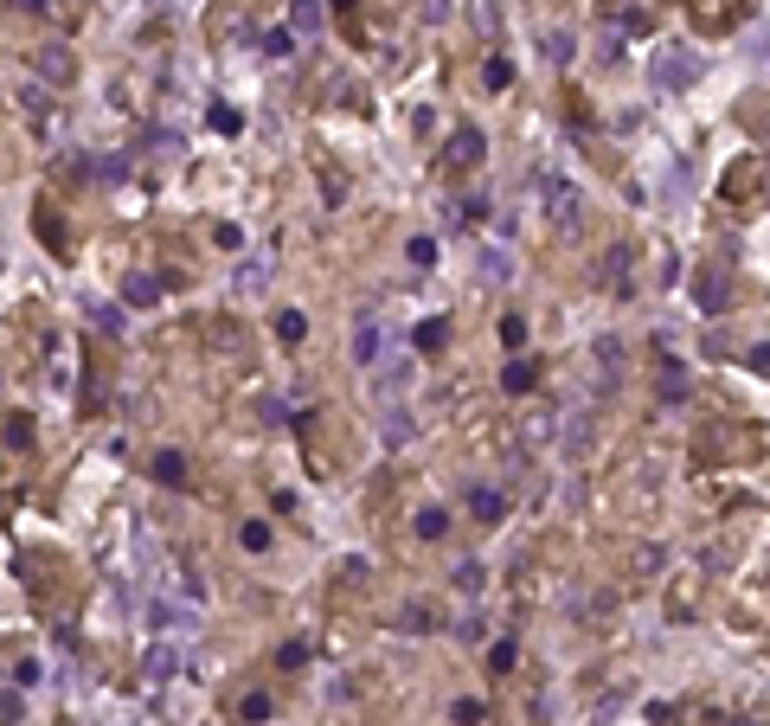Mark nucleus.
<instances>
[{
  "label": "nucleus",
  "instance_id": "20e7f679",
  "mask_svg": "<svg viewBox=\"0 0 770 726\" xmlns=\"http://www.w3.org/2000/svg\"><path fill=\"white\" fill-rule=\"evenodd\" d=\"M475 154H482V136H475V129H456V136H450V161H456V168H469Z\"/></svg>",
  "mask_w": 770,
  "mask_h": 726
},
{
  "label": "nucleus",
  "instance_id": "2eb2a0df",
  "mask_svg": "<svg viewBox=\"0 0 770 726\" xmlns=\"http://www.w3.org/2000/svg\"><path fill=\"white\" fill-rule=\"evenodd\" d=\"M302 328H309V321H302L295 309H283V315H277V335H283V341H302Z\"/></svg>",
  "mask_w": 770,
  "mask_h": 726
},
{
  "label": "nucleus",
  "instance_id": "7ed1b4c3",
  "mask_svg": "<svg viewBox=\"0 0 770 726\" xmlns=\"http://www.w3.org/2000/svg\"><path fill=\"white\" fill-rule=\"evenodd\" d=\"M501 508H507L501 489H469V515H475V521H501Z\"/></svg>",
  "mask_w": 770,
  "mask_h": 726
},
{
  "label": "nucleus",
  "instance_id": "423d86ee",
  "mask_svg": "<svg viewBox=\"0 0 770 726\" xmlns=\"http://www.w3.org/2000/svg\"><path fill=\"white\" fill-rule=\"evenodd\" d=\"M546 193H553V212L571 225V219H578V193H571V186H559V180H546Z\"/></svg>",
  "mask_w": 770,
  "mask_h": 726
},
{
  "label": "nucleus",
  "instance_id": "9b49d317",
  "mask_svg": "<svg viewBox=\"0 0 770 726\" xmlns=\"http://www.w3.org/2000/svg\"><path fill=\"white\" fill-rule=\"evenodd\" d=\"M238 541L251 547V553H263V547H270V527H263V521H244V527H238Z\"/></svg>",
  "mask_w": 770,
  "mask_h": 726
},
{
  "label": "nucleus",
  "instance_id": "a211bd4d",
  "mask_svg": "<svg viewBox=\"0 0 770 726\" xmlns=\"http://www.w3.org/2000/svg\"><path fill=\"white\" fill-rule=\"evenodd\" d=\"M436 341H444V321H424V328H418V347H424V354H430Z\"/></svg>",
  "mask_w": 770,
  "mask_h": 726
},
{
  "label": "nucleus",
  "instance_id": "0eeeda50",
  "mask_svg": "<svg viewBox=\"0 0 770 726\" xmlns=\"http://www.w3.org/2000/svg\"><path fill=\"white\" fill-rule=\"evenodd\" d=\"M122 296H129L135 309H148L154 296H161V283H154V277H129V283H122Z\"/></svg>",
  "mask_w": 770,
  "mask_h": 726
},
{
  "label": "nucleus",
  "instance_id": "4468645a",
  "mask_svg": "<svg viewBox=\"0 0 770 726\" xmlns=\"http://www.w3.org/2000/svg\"><path fill=\"white\" fill-rule=\"evenodd\" d=\"M238 714L251 720V726H257V720H270V694H244V707H238Z\"/></svg>",
  "mask_w": 770,
  "mask_h": 726
},
{
  "label": "nucleus",
  "instance_id": "f3484780",
  "mask_svg": "<svg viewBox=\"0 0 770 726\" xmlns=\"http://www.w3.org/2000/svg\"><path fill=\"white\" fill-rule=\"evenodd\" d=\"M411 264H436V245H430V238H411Z\"/></svg>",
  "mask_w": 770,
  "mask_h": 726
},
{
  "label": "nucleus",
  "instance_id": "f03ea898",
  "mask_svg": "<svg viewBox=\"0 0 770 726\" xmlns=\"http://www.w3.org/2000/svg\"><path fill=\"white\" fill-rule=\"evenodd\" d=\"M154 482H161V489H180V482H186V456L180 450H161L154 456Z\"/></svg>",
  "mask_w": 770,
  "mask_h": 726
},
{
  "label": "nucleus",
  "instance_id": "1a4fd4ad",
  "mask_svg": "<svg viewBox=\"0 0 770 726\" xmlns=\"http://www.w3.org/2000/svg\"><path fill=\"white\" fill-rule=\"evenodd\" d=\"M501 386H507V392H533V367H527V360H514V367L501 373Z\"/></svg>",
  "mask_w": 770,
  "mask_h": 726
},
{
  "label": "nucleus",
  "instance_id": "6ab92c4d",
  "mask_svg": "<svg viewBox=\"0 0 770 726\" xmlns=\"http://www.w3.org/2000/svg\"><path fill=\"white\" fill-rule=\"evenodd\" d=\"M20 720V701H13V694H0V726H13Z\"/></svg>",
  "mask_w": 770,
  "mask_h": 726
},
{
  "label": "nucleus",
  "instance_id": "6e6552de",
  "mask_svg": "<svg viewBox=\"0 0 770 726\" xmlns=\"http://www.w3.org/2000/svg\"><path fill=\"white\" fill-rule=\"evenodd\" d=\"M662 399H668V406H680V399H687V373H680V360H668V373H662Z\"/></svg>",
  "mask_w": 770,
  "mask_h": 726
},
{
  "label": "nucleus",
  "instance_id": "39448f33",
  "mask_svg": "<svg viewBox=\"0 0 770 726\" xmlns=\"http://www.w3.org/2000/svg\"><path fill=\"white\" fill-rule=\"evenodd\" d=\"M39 71L51 77V84H65V77H71V65H65V51H59V45H39Z\"/></svg>",
  "mask_w": 770,
  "mask_h": 726
},
{
  "label": "nucleus",
  "instance_id": "dca6fc26",
  "mask_svg": "<svg viewBox=\"0 0 770 726\" xmlns=\"http://www.w3.org/2000/svg\"><path fill=\"white\" fill-rule=\"evenodd\" d=\"M450 720H456V726H482V701H456Z\"/></svg>",
  "mask_w": 770,
  "mask_h": 726
},
{
  "label": "nucleus",
  "instance_id": "f257e3e1",
  "mask_svg": "<svg viewBox=\"0 0 770 726\" xmlns=\"http://www.w3.org/2000/svg\"><path fill=\"white\" fill-rule=\"evenodd\" d=\"M694 303H700L706 315H719V309L732 303V283H726V271H700V277H694Z\"/></svg>",
  "mask_w": 770,
  "mask_h": 726
},
{
  "label": "nucleus",
  "instance_id": "9d476101",
  "mask_svg": "<svg viewBox=\"0 0 770 726\" xmlns=\"http://www.w3.org/2000/svg\"><path fill=\"white\" fill-rule=\"evenodd\" d=\"M418 533H424V541H436V533H450V515H444V508H424V515H418Z\"/></svg>",
  "mask_w": 770,
  "mask_h": 726
},
{
  "label": "nucleus",
  "instance_id": "f8f14e48",
  "mask_svg": "<svg viewBox=\"0 0 770 726\" xmlns=\"http://www.w3.org/2000/svg\"><path fill=\"white\" fill-rule=\"evenodd\" d=\"M353 360H379V328H373V321L360 328V341H353Z\"/></svg>",
  "mask_w": 770,
  "mask_h": 726
},
{
  "label": "nucleus",
  "instance_id": "ddd939ff",
  "mask_svg": "<svg viewBox=\"0 0 770 726\" xmlns=\"http://www.w3.org/2000/svg\"><path fill=\"white\" fill-rule=\"evenodd\" d=\"M488 668H494V675H507V668H514V643H507V636L488 650Z\"/></svg>",
  "mask_w": 770,
  "mask_h": 726
}]
</instances>
